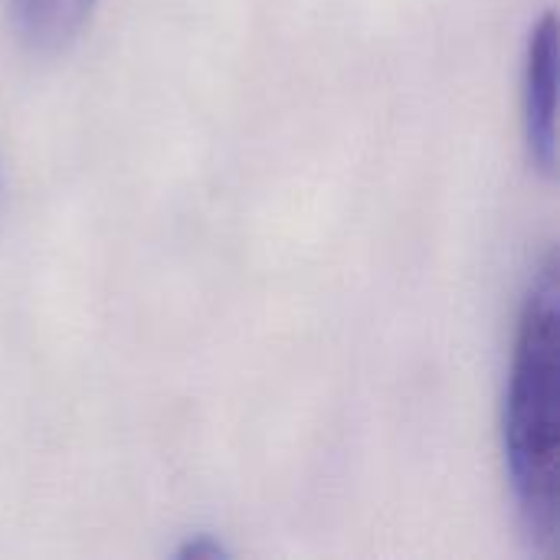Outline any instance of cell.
<instances>
[{
	"label": "cell",
	"mask_w": 560,
	"mask_h": 560,
	"mask_svg": "<svg viewBox=\"0 0 560 560\" xmlns=\"http://www.w3.org/2000/svg\"><path fill=\"white\" fill-rule=\"evenodd\" d=\"M558 259L548 256L522 305L505 390V466L522 528L535 551L558 541Z\"/></svg>",
	"instance_id": "obj_1"
},
{
	"label": "cell",
	"mask_w": 560,
	"mask_h": 560,
	"mask_svg": "<svg viewBox=\"0 0 560 560\" xmlns=\"http://www.w3.org/2000/svg\"><path fill=\"white\" fill-rule=\"evenodd\" d=\"M525 135L538 171H558V16L548 10L528 39L525 56Z\"/></svg>",
	"instance_id": "obj_2"
},
{
	"label": "cell",
	"mask_w": 560,
	"mask_h": 560,
	"mask_svg": "<svg viewBox=\"0 0 560 560\" xmlns=\"http://www.w3.org/2000/svg\"><path fill=\"white\" fill-rule=\"evenodd\" d=\"M95 0H10L20 39L39 52H56L75 39Z\"/></svg>",
	"instance_id": "obj_3"
},
{
	"label": "cell",
	"mask_w": 560,
	"mask_h": 560,
	"mask_svg": "<svg viewBox=\"0 0 560 560\" xmlns=\"http://www.w3.org/2000/svg\"><path fill=\"white\" fill-rule=\"evenodd\" d=\"M230 551L217 541V538H210V535H197V538H190L180 551H177V558L180 560H217V558H226Z\"/></svg>",
	"instance_id": "obj_4"
}]
</instances>
